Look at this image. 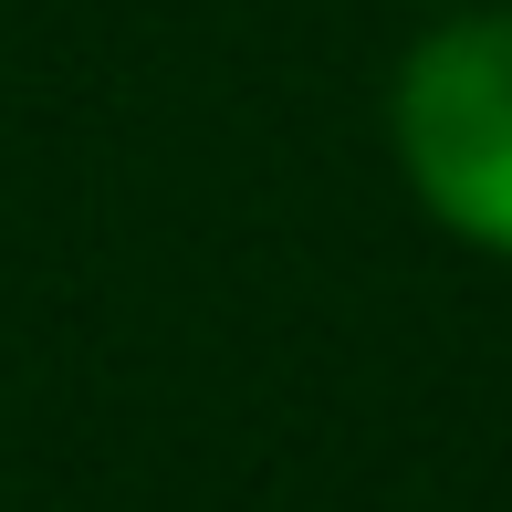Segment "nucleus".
<instances>
[{"label": "nucleus", "mask_w": 512, "mask_h": 512, "mask_svg": "<svg viewBox=\"0 0 512 512\" xmlns=\"http://www.w3.org/2000/svg\"><path fill=\"white\" fill-rule=\"evenodd\" d=\"M387 136L418 209L512 262V11H460L398 63Z\"/></svg>", "instance_id": "1"}]
</instances>
